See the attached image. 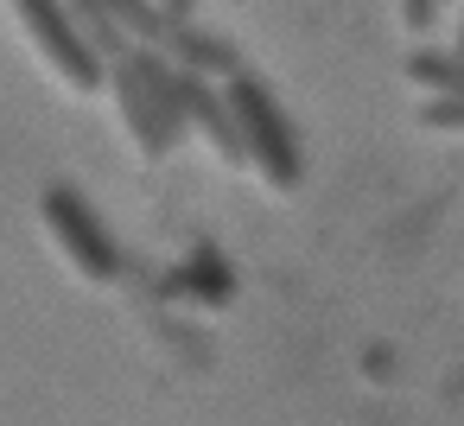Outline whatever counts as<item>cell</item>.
Returning <instances> with one entry per match:
<instances>
[{"label": "cell", "instance_id": "6da1fadb", "mask_svg": "<svg viewBox=\"0 0 464 426\" xmlns=\"http://www.w3.org/2000/svg\"><path fill=\"white\" fill-rule=\"evenodd\" d=\"M102 83L115 90L121 121H128V134L140 140V153H147V160H166V153L179 147V134H185V115H179V71H172L160 52H140V45H134L128 58L109 64Z\"/></svg>", "mask_w": 464, "mask_h": 426}, {"label": "cell", "instance_id": "7a4b0ae2", "mask_svg": "<svg viewBox=\"0 0 464 426\" xmlns=\"http://www.w3.org/2000/svg\"><path fill=\"white\" fill-rule=\"evenodd\" d=\"M217 90H223V102H229V121H236L242 160H248L267 185L293 191V185L305 179V153H299V134H293L280 96H274L261 77H248V71H236V77L217 83Z\"/></svg>", "mask_w": 464, "mask_h": 426}, {"label": "cell", "instance_id": "3957f363", "mask_svg": "<svg viewBox=\"0 0 464 426\" xmlns=\"http://www.w3.org/2000/svg\"><path fill=\"white\" fill-rule=\"evenodd\" d=\"M39 223H45V236L64 248V261H71L83 280H115V274H121V248H115V236L102 229V217L83 204L77 185H45V191H39Z\"/></svg>", "mask_w": 464, "mask_h": 426}, {"label": "cell", "instance_id": "277c9868", "mask_svg": "<svg viewBox=\"0 0 464 426\" xmlns=\"http://www.w3.org/2000/svg\"><path fill=\"white\" fill-rule=\"evenodd\" d=\"M14 7V20L26 26V39H33V52L77 90V96H90V90H102V64H96V52L77 39V26H71V14H64V0H7Z\"/></svg>", "mask_w": 464, "mask_h": 426}, {"label": "cell", "instance_id": "5b68a950", "mask_svg": "<svg viewBox=\"0 0 464 426\" xmlns=\"http://www.w3.org/2000/svg\"><path fill=\"white\" fill-rule=\"evenodd\" d=\"M160 58H166L172 71H185V77H204V83H229V77L242 71L236 45L217 39V33H198V26H172L166 45H160Z\"/></svg>", "mask_w": 464, "mask_h": 426}, {"label": "cell", "instance_id": "8992f818", "mask_svg": "<svg viewBox=\"0 0 464 426\" xmlns=\"http://www.w3.org/2000/svg\"><path fill=\"white\" fill-rule=\"evenodd\" d=\"M160 299H198V305H229L236 299V274L229 261L217 255V242H198L185 255V267H172L160 280Z\"/></svg>", "mask_w": 464, "mask_h": 426}, {"label": "cell", "instance_id": "52a82bcc", "mask_svg": "<svg viewBox=\"0 0 464 426\" xmlns=\"http://www.w3.org/2000/svg\"><path fill=\"white\" fill-rule=\"evenodd\" d=\"M96 7L109 14V26H115L128 45L140 39V52H160V45H166V33H172V26L160 20V7H153V0H96Z\"/></svg>", "mask_w": 464, "mask_h": 426}, {"label": "cell", "instance_id": "ba28073f", "mask_svg": "<svg viewBox=\"0 0 464 426\" xmlns=\"http://www.w3.org/2000/svg\"><path fill=\"white\" fill-rule=\"evenodd\" d=\"M420 90H432V96H464V58L458 52H407V64H401Z\"/></svg>", "mask_w": 464, "mask_h": 426}, {"label": "cell", "instance_id": "9c48e42d", "mask_svg": "<svg viewBox=\"0 0 464 426\" xmlns=\"http://www.w3.org/2000/svg\"><path fill=\"white\" fill-rule=\"evenodd\" d=\"M420 121H426V128H439V134L464 128V96H432V102L420 109Z\"/></svg>", "mask_w": 464, "mask_h": 426}, {"label": "cell", "instance_id": "30bf717a", "mask_svg": "<svg viewBox=\"0 0 464 426\" xmlns=\"http://www.w3.org/2000/svg\"><path fill=\"white\" fill-rule=\"evenodd\" d=\"M401 14H407V26H413V33H432V20H439V0H401Z\"/></svg>", "mask_w": 464, "mask_h": 426}, {"label": "cell", "instance_id": "8fae6325", "mask_svg": "<svg viewBox=\"0 0 464 426\" xmlns=\"http://www.w3.org/2000/svg\"><path fill=\"white\" fill-rule=\"evenodd\" d=\"M153 7H160L166 26H191V7H198V0H153Z\"/></svg>", "mask_w": 464, "mask_h": 426}, {"label": "cell", "instance_id": "7c38bea8", "mask_svg": "<svg viewBox=\"0 0 464 426\" xmlns=\"http://www.w3.org/2000/svg\"><path fill=\"white\" fill-rule=\"evenodd\" d=\"M458 58H464V26H458Z\"/></svg>", "mask_w": 464, "mask_h": 426}]
</instances>
